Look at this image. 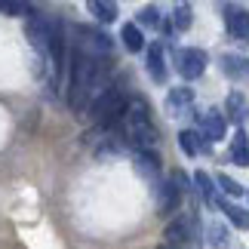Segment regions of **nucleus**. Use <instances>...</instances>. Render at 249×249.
I'll return each instance as SVG.
<instances>
[{
    "instance_id": "nucleus-1",
    "label": "nucleus",
    "mask_w": 249,
    "mask_h": 249,
    "mask_svg": "<svg viewBox=\"0 0 249 249\" xmlns=\"http://www.w3.org/2000/svg\"><path fill=\"white\" fill-rule=\"evenodd\" d=\"M108 74L111 65L108 59L99 55H86V53H74L71 55V80H68V105L74 114H83V108H89V102L108 86Z\"/></svg>"
},
{
    "instance_id": "nucleus-2",
    "label": "nucleus",
    "mask_w": 249,
    "mask_h": 249,
    "mask_svg": "<svg viewBox=\"0 0 249 249\" xmlns=\"http://www.w3.org/2000/svg\"><path fill=\"white\" fill-rule=\"evenodd\" d=\"M114 126H117V136L123 139V145H129L132 151L157 148L160 142V132L154 126V120H151V108L145 99H129Z\"/></svg>"
},
{
    "instance_id": "nucleus-3",
    "label": "nucleus",
    "mask_w": 249,
    "mask_h": 249,
    "mask_svg": "<svg viewBox=\"0 0 249 249\" xmlns=\"http://www.w3.org/2000/svg\"><path fill=\"white\" fill-rule=\"evenodd\" d=\"M126 102L129 99L123 95V89H117V86H105V89L89 102V117L99 123V126H114V123L120 120L123 108H126Z\"/></svg>"
},
{
    "instance_id": "nucleus-4",
    "label": "nucleus",
    "mask_w": 249,
    "mask_h": 249,
    "mask_svg": "<svg viewBox=\"0 0 249 249\" xmlns=\"http://www.w3.org/2000/svg\"><path fill=\"white\" fill-rule=\"evenodd\" d=\"M62 28L53 22L50 16H40V13H34L31 18H28V25H25V37H28V43L34 46L40 55H46L53 50V40L59 37Z\"/></svg>"
},
{
    "instance_id": "nucleus-5",
    "label": "nucleus",
    "mask_w": 249,
    "mask_h": 249,
    "mask_svg": "<svg viewBox=\"0 0 249 249\" xmlns=\"http://www.w3.org/2000/svg\"><path fill=\"white\" fill-rule=\"evenodd\" d=\"M185 194H188V176H185V172H172L169 181L157 185V209H160V215H172V213H176Z\"/></svg>"
},
{
    "instance_id": "nucleus-6",
    "label": "nucleus",
    "mask_w": 249,
    "mask_h": 249,
    "mask_svg": "<svg viewBox=\"0 0 249 249\" xmlns=\"http://www.w3.org/2000/svg\"><path fill=\"white\" fill-rule=\"evenodd\" d=\"M77 50L86 53V55H99V59H111V53H114V43H111V37L99 31V28H77Z\"/></svg>"
},
{
    "instance_id": "nucleus-7",
    "label": "nucleus",
    "mask_w": 249,
    "mask_h": 249,
    "mask_svg": "<svg viewBox=\"0 0 249 249\" xmlns=\"http://www.w3.org/2000/svg\"><path fill=\"white\" fill-rule=\"evenodd\" d=\"M163 240L166 243H178V246H194V240H197V218L194 215H178L176 222L166 225Z\"/></svg>"
},
{
    "instance_id": "nucleus-8",
    "label": "nucleus",
    "mask_w": 249,
    "mask_h": 249,
    "mask_svg": "<svg viewBox=\"0 0 249 249\" xmlns=\"http://www.w3.org/2000/svg\"><path fill=\"white\" fill-rule=\"evenodd\" d=\"M176 68L185 80H197L200 74L206 71V53L191 46V50H178L176 53Z\"/></svg>"
},
{
    "instance_id": "nucleus-9",
    "label": "nucleus",
    "mask_w": 249,
    "mask_h": 249,
    "mask_svg": "<svg viewBox=\"0 0 249 249\" xmlns=\"http://www.w3.org/2000/svg\"><path fill=\"white\" fill-rule=\"evenodd\" d=\"M132 163H136V172H139V176H145V178H151V181L160 178V157L154 154V148L136 151V154H132Z\"/></svg>"
},
{
    "instance_id": "nucleus-10",
    "label": "nucleus",
    "mask_w": 249,
    "mask_h": 249,
    "mask_svg": "<svg viewBox=\"0 0 249 249\" xmlns=\"http://www.w3.org/2000/svg\"><path fill=\"white\" fill-rule=\"evenodd\" d=\"M225 129H228L225 114H218V111H206L203 117H200V132H203V139H206V142H222V139H225Z\"/></svg>"
},
{
    "instance_id": "nucleus-11",
    "label": "nucleus",
    "mask_w": 249,
    "mask_h": 249,
    "mask_svg": "<svg viewBox=\"0 0 249 249\" xmlns=\"http://www.w3.org/2000/svg\"><path fill=\"white\" fill-rule=\"evenodd\" d=\"M225 25H228V31H231V37H237V40H249V13H246V9L228 6Z\"/></svg>"
},
{
    "instance_id": "nucleus-12",
    "label": "nucleus",
    "mask_w": 249,
    "mask_h": 249,
    "mask_svg": "<svg viewBox=\"0 0 249 249\" xmlns=\"http://www.w3.org/2000/svg\"><path fill=\"white\" fill-rule=\"evenodd\" d=\"M191 105H194V89H191V86H176V89H169V95H166V111L172 114V117L185 114Z\"/></svg>"
},
{
    "instance_id": "nucleus-13",
    "label": "nucleus",
    "mask_w": 249,
    "mask_h": 249,
    "mask_svg": "<svg viewBox=\"0 0 249 249\" xmlns=\"http://www.w3.org/2000/svg\"><path fill=\"white\" fill-rule=\"evenodd\" d=\"M148 74H151V80H157V83L166 80V55H163V46L160 43L148 46Z\"/></svg>"
},
{
    "instance_id": "nucleus-14",
    "label": "nucleus",
    "mask_w": 249,
    "mask_h": 249,
    "mask_svg": "<svg viewBox=\"0 0 249 249\" xmlns=\"http://www.w3.org/2000/svg\"><path fill=\"white\" fill-rule=\"evenodd\" d=\"M86 9L99 18V22H105V25H111L114 18H117V0H86Z\"/></svg>"
},
{
    "instance_id": "nucleus-15",
    "label": "nucleus",
    "mask_w": 249,
    "mask_h": 249,
    "mask_svg": "<svg viewBox=\"0 0 249 249\" xmlns=\"http://www.w3.org/2000/svg\"><path fill=\"white\" fill-rule=\"evenodd\" d=\"M231 160L237 166H249V139L243 129H237L231 139Z\"/></svg>"
},
{
    "instance_id": "nucleus-16",
    "label": "nucleus",
    "mask_w": 249,
    "mask_h": 249,
    "mask_svg": "<svg viewBox=\"0 0 249 249\" xmlns=\"http://www.w3.org/2000/svg\"><path fill=\"white\" fill-rule=\"evenodd\" d=\"M120 37H123V46H126L129 53H142L145 50V34H142V28L139 25H123V31H120Z\"/></svg>"
},
{
    "instance_id": "nucleus-17",
    "label": "nucleus",
    "mask_w": 249,
    "mask_h": 249,
    "mask_svg": "<svg viewBox=\"0 0 249 249\" xmlns=\"http://www.w3.org/2000/svg\"><path fill=\"white\" fill-rule=\"evenodd\" d=\"M200 139H203L200 132H194V129H181V132H178V148L185 151L188 157H197L200 148H203V145H200Z\"/></svg>"
},
{
    "instance_id": "nucleus-18",
    "label": "nucleus",
    "mask_w": 249,
    "mask_h": 249,
    "mask_svg": "<svg viewBox=\"0 0 249 249\" xmlns=\"http://www.w3.org/2000/svg\"><path fill=\"white\" fill-rule=\"evenodd\" d=\"M215 206H222V209H225V213H228V218H231V225H234V228H240V231H246V228H249V213H246L243 206L225 203V200H218Z\"/></svg>"
},
{
    "instance_id": "nucleus-19",
    "label": "nucleus",
    "mask_w": 249,
    "mask_h": 249,
    "mask_svg": "<svg viewBox=\"0 0 249 249\" xmlns=\"http://www.w3.org/2000/svg\"><path fill=\"white\" fill-rule=\"evenodd\" d=\"M194 185L200 191V197L206 200V206H215L218 197H215V188H213V178L206 176V172H194Z\"/></svg>"
},
{
    "instance_id": "nucleus-20",
    "label": "nucleus",
    "mask_w": 249,
    "mask_h": 249,
    "mask_svg": "<svg viewBox=\"0 0 249 249\" xmlns=\"http://www.w3.org/2000/svg\"><path fill=\"white\" fill-rule=\"evenodd\" d=\"M206 243H209V249H228V228L218 222L206 225Z\"/></svg>"
},
{
    "instance_id": "nucleus-21",
    "label": "nucleus",
    "mask_w": 249,
    "mask_h": 249,
    "mask_svg": "<svg viewBox=\"0 0 249 249\" xmlns=\"http://www.w3.org/2000/svg\"><path fill=\"white\" fill-rule=\"evenodd\" d=\"M191 22H194V13H191V3H176V13H172V25L178 28V31H188Z\"/></svg>"
},
{
    "instance_id": "nucleus-22",
    "label": "nucleus",
    "mask_w": 249,
    "mask_h": 249,
    "mask_svg": "<svg viewBox=\"0 0 249 249\" xmlns=\"http://www.w3.org/2000/svg\"><path fill=\"white\" fill-rule=\"evenodd\" d=\"M3 16H31V0H0Z\"/></svg>"
},
{
    "instance_id": "nucleus-23",
    "label": "nucleus",
    "mask_w": 249,
    "mask_h": 249,
    "mask_svg": "<svg viewBox=\"0 0 249 249\" xmlns=\"http://www.w3.org/2000/svg\"><path fill=\"white\" fill-rule=\"evenodd\" d=\"M222 65H225V74H228V77H240L243 71H249V68H243L246 62H243V59H237V55H225Z\"/></svg>"
},
{
    "instance_id": "nucleus-24",
    "label": "nucleus",
    "mask_w": 249,
    "mask_h": 249,
    "mask_svg": "<svg viewBox=\"0 0 249 249\" xmlns=\"http://www.w3.org/2000/svg\"><path fill=\"white\" fill-rule=\"evenodd\" d=\"M215 181L222 185V191H225V194H231V197H240V194H243V188L237 185V181H234L231 176H225V172H218V176H215Z\"/></svg>"
},
{
    "instance_id": "nucleus-25",
    "label": "nucleus",
    "mask_w": 249,
    "mask_h": 249,
    "mask_svg": "<svg viewBox=\"0 0 249 249\" xmlns=\"http://www.w3.org/2000/svg\"><path fill=\"white\" fill-rule=\"evenodd\" d=\"M139 22L142 25H148V28H157L160 25V13H157V6H145L139 13Z\"/></svg>"
},
{
    "instance_id": "nucleus-26",
    "label": "nucleus",
    "mask_w": 249,
    "mask_h": 249,
    "mask_svg": "<svg viewBox=\"0 0 249 249\" xmlns=\"http://www.w3.org/2000/svg\"><path fill=\"white\" fill-rule=\"evenodd\" d=\"M228 111H231V117L240 120V111H243V95H237V92L228 95Z\"/></svg>"
},
{
    "instance_id": "nucleus-27",
    "label": "nucleus",
    "mask_w": 249,
    "mask_h": 249,
    "mask_svg": "<svg viewBox=\"0 0 249 249\" xmlns=\"http://www.w3.org/2000/svg\"><path fill=\"white\" fill-rule=\"evenodd\" d=\"M157 249H191V246H178V243H166V240H163Z\"/></svg>"
}]
</instances>
